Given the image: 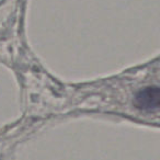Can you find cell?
<instances>
[{
    "instance_id": "6da1fadb",
    "label": "cell",
    "mask_w": 160,
    "mask_h": 160,
    "mask_svg": "<svg viewBox=\"0 0 160 160\" xmlns=\"http://www.w3.org/2000/svg\"><path fill=\"white\" fill-rule=\"evenodd\" d=\"M135 105L144 111H155L160 105V89L158 86H149L137 92Z\"/></svg>"
}]
</instances>
